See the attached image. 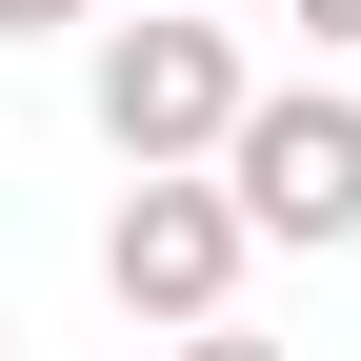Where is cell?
Returning a JSON list of instances; mask_svg holds the SVG:
<instances>
[{
  "instance_id": "obj_1",
  "label": "cell",
  "mask_w": 361,
  "mask_h": 361,
  "mask_svg": "<svg viewBox=\"0 0 361 361\" xmlns=\"http://www.w3.org/2000/svg\"><path fill=\"white\" fill-rule=\"evenodd\" d=\"M201 180L241 201V241H361V101L341 80H281L261 101L241 80V121L201 141Z\"/></svg>"
},
{
  "instance_id": "obj_2",
  "label": "cell",
  "mask_w": 361,
  "mask_h": 361,
  "mask_svg": "<svg viewBox=\"0 0 361 361\" xmlns=\"http://www.w3.org/2000/svg\"><path fill=\"white\" fill-rule=\"evenodd\" d=\"M80 101H101L121 161H201L221 121H241V40H221L201 0H141V20H101V80H80Z\"/></svg>"
},
{
  "instance_id": "obj_3",
  "label": "cell",
  "mask_w": 361,
  "mask_h": 361,
  "mask_svg": "<svg viewBox=\"0 0 361 361\" xmlns=\"http://www.w3.org/2000/svg\"><path fill=\"white\" fill-rule=\"evenodd\" d=\"M101 281H121V322H221V281H241V201H221L201 161H141L121 221H101Z\"/></svg>"
},
{
  "instance_id": "obj_4",
  "label": "cell",
  "mask_w": 361,
  "mask_h": 361,
  "mask_svg": "<svg viewBox=\"0 0 361 361\" xmlns=\"http://www.w3.org/2000/svg\"><path fill=\"white\" fill-rule=\"evenodd\" d=\"M161 361H281V341H241V322H161Z\"/></svg>"
},
{
  "instance_id": "obj_5",
  "label": "cell",
  "mask_w": 361,
  "mask_h": 361,
  "mask_svg": "<svg viewBox=\"0 0 361 361\" xmlns=\"http://www.w3.org/2000/svg\"><path fill=\"white\" fill-rule=\"evenodd\" d=\"M61 20H80V0H0V40H61Z\"/></svg>"
},
{
  "instance_id": "obj_6",
  "label": "cell",
  "mask_w": 361,
  "mask_h": 361,
  "mask_svg": "<svg viewBox=\"0 0 361 361\" xmlns=\"http://www.w3.org/2000/svg\"><path fill=\"white\" fill-rule=\"evenodd\" d=\"M301 40H361V0H301Z\"/></svg>"
}]
</instances>
